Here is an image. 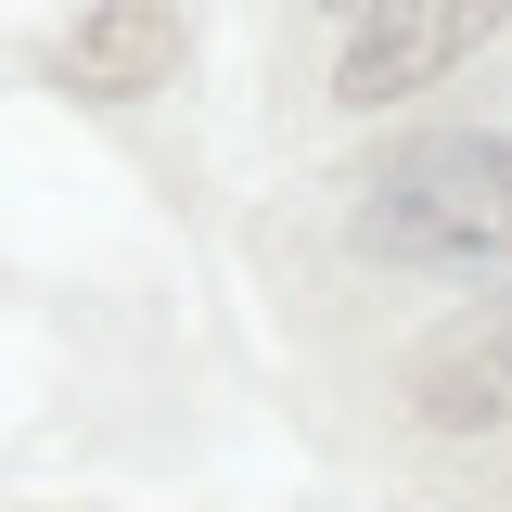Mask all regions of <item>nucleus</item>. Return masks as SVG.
I'll return each instance as SVG.
<instances>
[{"label":"nucleus","mask_w":512,"mask_h":512,"mask_svg":"<svg viewBox=\"0 0 512 512\" xmlns=\"http://www.w3.org/2000/svg\"><path fill=\"white\" fill-rule=\"evenodd\" d=\"M359 244L384 269H500L512 256V141L500 128L397 141L359 192Z\"/></svg>","instance_id":"1"},{"label":"nucleus","mask_w":512,"mask_h":512,"mask_svg":"<svg viewBox=\"0 0 512 512\" xmlns=\"http://www.w3.org/2000/svg\"><path fill=\"white\" fill-rule=\"evenodd\" d=\"M512 26V0H372L346 26V64H333V103H410L436 90L461 52H487Z\"/></svg>","instance_id":"2"},{"label":"nucleus","mask_w":512,"mask_h":512,"mask_svg":"<svg viewBox=\"0 0 512 512\" xmlns=\"http://www.w3.org/2000/svg\"><path fill=\"white\" fill-rule=\"evenodd\" d=\"M410 423H436V436H500L512 423V295H487V308H461L448 333L410 346Z\"/></svg>","instance_id":"3"},{"label":"nucleus","mask_w":512,"mask_h":512,"mask_svg":"<svg viewBox=\"0 0 512 512\" xmlns=\"http://www.w3.org/2000/svg\"><path fill=\"white\" fill-rule=\"evenodd\" d=\"M167 64H180V0H90L52 39V90H77V103H141Z\"/></svg>","instance_id":"4"},{"label":"nucleus","mask_w":512,"mask_h":512,"mask_svg":"<svg viewBox=\"0 0 512 512\" xmlns=\"http://www.w3.org/2000/svg\"><path fill=\"white\" fill-rule=\"evenodd\" d=\"M333 13H346V26H359V13H372V0H333Z\"/></svg>","instance_id":"5"}]
</instances>
